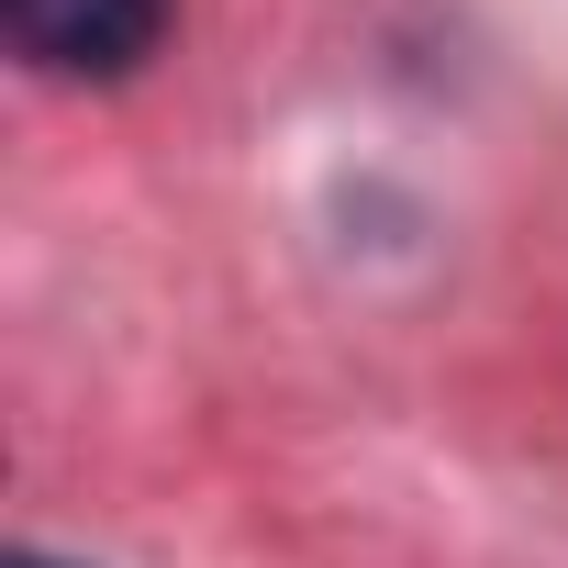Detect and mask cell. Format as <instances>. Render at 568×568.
Instances as JSON below:
<instances>
[{"label": "cell", "mask_w": 568, "mask_h": 568, "mask_svg": "<svg viewBox=\"0 0 568 568\" xmlns=\"http://www.w3.org/2000/svg\"><path fill=\"white\" fill-rule=\"evenodd\" d=\"M0 568H68V557H34V546H12V557H0Z\"/></svg>", "instance_id": "2"}, {"label": "cell", "mask_w": 568, "mask_h": 568, "mask_svg": "<svg viewBox=\"0 0 568 568\" xmlns=\"http://www.w3.org/2000/svg\"><path fill=\"white\" fill-rule=\"evenodd\" d=\"M0 23L57 79H134L168 34V0H0Z\"/></svg>", "instance_id": "1"}]
</instances>
